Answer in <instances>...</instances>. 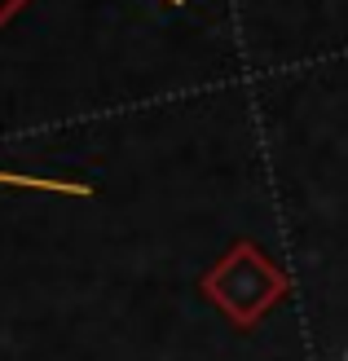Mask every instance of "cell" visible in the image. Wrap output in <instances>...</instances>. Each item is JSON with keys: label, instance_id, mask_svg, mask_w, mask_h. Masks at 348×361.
Instances as JSON below:
<instances>
[{"label": "cell", "instance_id": "obj_1", "mask_svg": "<svg viewBox=\"0 0 348 361\" xmlns=\"http://www.w3.org/2000/svg\"><path fill=\"white\" fill-rule=\"evenodd\" d=\"M203 291L212 300H221L225 309H229V317L251 322V317H260L265 304L282 291V278L273 274V269L256 256L251 247H238L221 269H212V278H208Z\"/></svg>", "mask_w": 348, "mask_h": 361}, {"label": "cell", "instance_id": "obj_2", "mask_svg": "<svg viewBox=\"0 0 348 361\" xmlns=\"http://www.w3.org/2000/svg\"><path fill=\"white\" fill-rule=\"evenodd\" d=\"M18 5H23V0H0V23H5V18H9Z\"/></svg>", "mask_w": 348, "mask_h": 361}]
</instances>
